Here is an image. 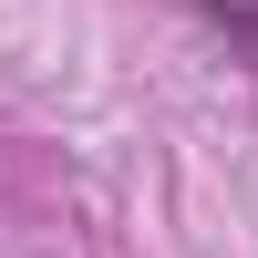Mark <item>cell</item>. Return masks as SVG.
Returning <instances> with one entry per match:
<instances>
[{
    "label": "cell",
    "instance_id": "6da1fadb",
    "mask_svg": "<svg viewBox=\"0 0 258 258\" xmlns=\"http://www.w3.org/2000/svg\"><path fill=\"white\" fill-rule=\"evenodd\" d=\"M207 21H217L227 41H238V52H258V0H197Z\"/></svg>",
    "mask_w": 258,
    "mask_h": 258
}]
</instances>
